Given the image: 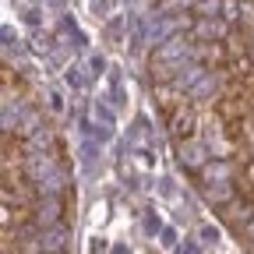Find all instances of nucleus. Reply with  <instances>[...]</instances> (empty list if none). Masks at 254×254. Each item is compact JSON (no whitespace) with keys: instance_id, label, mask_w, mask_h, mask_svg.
<instances>
[{"instance_id":"f257e3e1","label":"nucleus","mask_w":254,"mask_h":254,"mask_svg":"<svg viewBox=\"0 0 254 254\" xmlns=\"http://www.w3.org/2000/svg\"><path fill=\"white\" fill-rule=\"evenodd\" d=\"M67 240H71V233H67V226H46L43 230V237H39V244H43V254H64L67 251Z\"/></svg>"},{"instance_id":"f03ea898","label":"nucleus","mask_w":254,"mask_h":254,"mask_svg":"<svg viewBox=\"0 0 254 254\" xmlns=\"http://www.w3.org/2000/svg\"><path fill=\"white\" fill-rule=\"evenodd\" d=\"M180 57H187V39L184 36H173V39H166L163 46L155 50V60L159 64H184Z\"/></svg>"},{"instance_id":"7ed1b4c3","label":"nucleus","mask_w":254,"mask_h":254,"mask_svg":"<svg viewBox=\"0 0 254 254\" xmlns=\"http://www.w3.org/2000/svg\"><path fill=\"white\" fill-rule=\"evenodd\" d=\"M36 222H39L43 230L60 222V198H57V194H46V198L36 205Z\"/></svg>"},{"instance_id":"20e7f679","label":"nucleus","mask_w":254,"mask_h":254,"mask_svg":"<svg viewBox=\"0 0 254 254\" xmlns=\"http://www.w3.org/2000/svg\"><path fill=\"white\" fill-rule=\"evenodd\" d=\"M237 194H233V184L230 180H208L205 184V201L208 205H226V201H233Z\"/></svg>"},{"instance_id":"39448f33","label":"nucleus","mask_w":254,"mask_h":254,"mask_svg":"<svg viewBox=\"0 0 254 254\" xmlns=\"http://www.w3.org/2000/svg\"><path fill=\"white\" fill-rule=\"evenodd\" d=\"M222 219H226V222H233V226L240 230V222H251V219H254V208L233 198V201H226V205H222Z\"/></svg>"},{"instance_id":"423d86ee","label":"nucleus","mask_w":254,"mask_h":254,"mask_svg":"<svg viewBox=\"0 0 254 254\" xmlns=\"http://www.w3.org/2000/svg\"><path fill=\"white\" fill-rule=\"evenodd\" d=\"M201 78H205V71H201V67H194V64H187V67H184V64H180V71H177L173 85H177V88H190V85L201 81Z\"/></svg>"},{"instance_id":"0eeeda50","label":"nucleus","mask_w":254,"mask_h":254,"mask_svg":"<svg viewBox=\"0 0 254 254\" xmlns=\"http://www.w3.org/2000/svg\"><path fill=\"white\" fill-rule=\"evenodd\" d=\"M180 163H184V166H190V170H198V166H201V148L184 145V148H180Z\"/></svg>"},{"instance_id":"6e6552de","label":"nucleus","mask_w":254,"mask_h":254,"mask_svg":"<svg viewBox=\"0 0 254 254\" xmlns=\"http://www.w3.org/2000/svg\"><path fill=\"white\" fill-rule=\"evenodd\" d=\"M208 180H230V163H212L205 166V184Z\"/></svg>"},{"instance_id":"1a4fd4ad","label":"nucleus","mask_w":254,"mask_h":254,"mask_svg":"<svg viewBox=\"0 0 254 254\" xmlns=\"http://www.w3.org/2000/svg\"><path fill=\"white\" fill-rule=\"evenodd\" d=\"M198 36H212V39H215V36H222V25H215V21H201V25H198Z\"/></svg>"},{"instance_id":"9d476101","label":"nucleus","mask_w":254,"mask_h":254,"mask_svg":"<svg viewBox=\"0 0 254 254\" xmlns=\"http://www.w3.org/2000/svg\"><path fill=\"white\" fill-rule=\"evenodd\" d=\"M208 92H215V78H208V74H205V78H201V85L194 88V99H198V95H208Z\"/></svg>"},{"instance_id":"9b49d317","label":"nucleus","mask_w":254,"mask_h":254,"mask_svg":"<svg viewBox=\"0 0 254 254\" xmlns=\"http://www.w3.org/2000/svg\"><path fill=\"white\" fill-rule=\"evenodd\" d=\"M201 240H205V244H215V240H219V230H215V226H205V230H201Z\"/></svg>"},{"instance_id":"f8f14e48","label":"nucleus","mask_w":254,"mask_h":254,"mask_svg":"<svg viewBox=\"0 0 254 254\" xmlns=\"http://www.w3.org/2000/svg\"><path fill=\"white\" fill-rule=\"evenodd\" d=\"M190 131V117H177V134H187Z\"/></svg>"},{"instance_id":"ddd939ff","label":"nucleus","mask_w":254,"mask_h":254,"mask_svg":"<svg viewBox=\"0 0 254 254\" xmlns=\"http://www.w3.org/2000/svg\"><path fill=\"white\" fill-rule=\"evenodd\" d=\"M106 71V60L103 57H92V74H103Z\"/></svg>"},{"instance_id":"4468645a","label":"nucleus","mask_w":254,"mask_h":254,"mask_svg":"<svg viewBox=\"0 0 254 254\" xmlns=\"http://www.w3.org/2000/svg\"><path fill=\"white\" fill-rule=\"evenodd\" d=\"M173 237H177V233H173V230H163V244H166V247H173V244H177V240H173Z\"/></svg>"},{"instance_id":"2eb2a0df","label":"nucleus","mask_w":254,"mask_h":254,"mask_svg":"<svg viewBox=\"0 0 254 254\" xmlns=\"http://www.w3.org/2000/svg\"><path fill=\"white\" fill-rule=\"evenodd\" d=\"M145 230H148V233H155V230H159V219H152V215H148V219H145Z\"/></svg>"}]
</instances>
